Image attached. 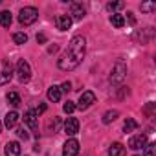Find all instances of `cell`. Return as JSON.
<instances>
[{
    "label": "cell",
    "instance_id": "7a4b0ae2",
    "mask_svg": "<svg viewBox=\"0 0 156 156\" xmlns=\"http://www.w3.org/2000/svg\"><path fill=\"white\" fill-rule=\"evenodd\" d=\"M37 19H39V11H37L35 8H31V6L22 8L20 13H19V22H20L22 26H30V24H33Z\"/></svg>",
    "mask_w": 156,
    "mask_h": 156
},
{
    "label": "cell",
    "instance_id": "d4e9b609",
    "mask_svg": "<svg viewBox=\"0 0 156 156\" xmlns=\"http://www.w3.org/2000/svg\"><path fill=\"white\" fill-rule=\"evenodd\" d=\"M62 110H64V112H66V114H72V112H73V110H75V105H73V103H72V101H66V103H64V105H62Z\"/></svg>",
    "mask_w": 156,
    "mask_h": 156
},
{
    "label": "cell",
    "instance_id": "cb8c5ba5",
    "mask_svg": "<svg viewBox=\"0 0 156 156\" xmlns=\"http://www.w3.org/2000/svg\"><path fill=\"white\" fill-rule=\"evenodd\" d=\"M143 156H156V143H149L145 147V154Z\"/></svg>",
    "mask_w": 156,
    "mask_h": 156
},
{
    "label": "cell",
    "instance_id": "d6a6232c",
    "mask_svg": "<svg viewBox=\"0 0 156 156\" xmlns=\"http://www.w3.org/2000/svg\"><path fill=\"white\" fill-rule=\"evenodd\" d=\"M0 130H2V121H0Z\"/></svg>",
    "mask_w": 156,
    "mask_h": 156
},
{
    "label": "cell",
    "instance_id": "ac0fdd59",
    "mask_svg": "<svg viewBox=\"0 0 156 156\" xmlns=\"http://www.w3.org/2000/svg\"><path fill=\"white\" fill-rule=\"evenodd\" d=\"M110 22H112V26H116V28H123V26H125V19H123V15H118V13H112Z\"/></svg>",
    "mask_w": 156,
    "mask_h": 156
},
{
    "label": "cell",
    "instance_id": "44dd1931",
    "mask_svg": "<svg viewBox=\"0 0 156 156\" xmlns=\"http://www.w3.org/2000/svg\"><path fill=\"white\" fill-rule=\"evenodd\" d=\"M118 116H119V112H118V110H108V112H105V116H103V123H107V125H108V123H112Z\"/></svg>",
    "mask_w": 156,
    "mask_h": 156
},
{
    "label": "cell",
    "instance_id": "277c9868",
    "mask_svg": "<svg viewBox=\"0 0 156 156\" xmlns=\"http://www.w3.org/2000/svg\"><path fill=\"white\" fill-rule=\"evenodd\" d=\"M125 75H127V66L123 62H116V66L112 68V73H110V81L114 85H119L125 79Z\"/></svg>",
    "mask_w": 156,
    "mask_h": 156
},
{
    "label": "cell",
    "instance_id": "5b68a950",
    "mask_svg": "<svg viewBox=\"0 0 156 156\" xmlns=\"http://www.w3.org/2000/svg\"><path fill=\"white\" fill-rule=\"evenodd\" d=\"M94 103H96V94L90 92V90H87V92H83V94L79 96V103H77V107H79L81 110H85V108L92 107Z\"/></svg>",
    "mask_w": 156,
    "mask_h": 156
},
{
    "label": "cell",
    "instance_id": "83f0119b",
    "mask_svg": "<svg viewBox=\"0 0 156 156\" xmlns=\"http://www.w3.org/2000/svg\"><path fill=\"white\" fill-rule=\"evenodd\" d=\"M59 88H61L62 92H70V90H72V83H70V81H66V83H62Z\"/></svg>",
    "mask_w": 156,
    "mask_h": 156
},
{
    "label": "cell",
    "instance_id": "2e32d148",
    "mask_svg": "<svg viewBox=\"0 0 156 156\" xmlns=\"http://www.w3.org/2000/svg\"><path fill=\"white\" fill-rule=\"evenodd\" d=\"M108 156H125V147L121 143H112L108 149Z\"/></svg>",
    "mask_w": 156,
    "mask_h": 156
},
{
    "label": "cell",
    "instance_id": "1f68e13d",
    "mask_svg": "<svg viewBox=\"0 0 156 156\" xmlns=\"http://www.w3.org/2000/svg\"><path fill=\"white\" fill-rule=\"evenodd\" d=\"M127 15H129V22L134 24V17H132V13H127Z\"/></svg>",
    "mask_w": 156,
    "mask_h": 156
},
{
    "label": "cell",
    "instance_id": "484cf974",
    "mask_svg": "<svg viewBox=\"0 0 156 156\" xmlns=\"http://www.w3.org/2000/svg\"><path fill=\"white\" fill-rule=\"evenodd\" d=\"M17 136H19L20 140H24V141H26V140L30 138V134H28V130H26L24 127H20V129H17Z\"/></svg>",
    "mask_w": 156,
    "mask_h": 156
},
{
    "label": "cell",
    "instance_id": "9a60e30c",
    "mask_svg": "<svg viewBox=\"0 0 156 156\" xmlns=\"http://www.w3.org/2000/svg\"><path fill=\"white\" fill-rule=\"evenodd\" d=\"M48 99H50L51 103L61 101V88H59V87H50V88H48Z\"/></svg>",
    "mask_w": 156,
    "mask_h": 156
},
{
    "label": "cell",
    "instance_id": "f1b7e54d",
    "mask_svg": "<svg viewBox=\"0 0 156 156\" xmlns=\"http://www.w3.org/2000/svg\"><path fill=\"white\" fill-rule=\"evenodd\" d=\"M42 112H46V105H44V103H41V105L35 108V114H37V116H39V114H42Z\"/></svg>",
    "mask_w": 156,
    "mask_h": 156
},
{
    "label": "cell",
    "instance_id": "e0dca14e",
    "mask_svg": "<svg viewBox=\"0 0 156 156\" xmlns=\"http://www.w3.org/2000/svg\"><path fill=\"white\" fill-rule=\"evenodd\" d=\"M11 22H13V17H11L9 11H0V26H2V28H9Z\"/></svg>",
    "mask_w": 156,
    "mask_h": 156
},
{
    "label": "cell",
    "instance_id": "52a82bcc",
    "mask_svg": "<svg viewBox=\"0 0 156 156\" xmlns=\"http://www.w3.org/2000/svg\"><path fill=\"white\" fill-rule=\"evenodd\" d=\"M24 123L39 136V132H37V129H39V119H37L35 110H26V112H24Z\"/></svg>",
    "mask_w": 156,
    "mask_h": 156
},
{
    "label": "cell",
    "instance_id": "d6986e66",
    "mask_svg": "<svg viewBox=\"0 0 156 156\" xmlns=\"http://www.w3.org/2000/svg\"><path fill=\"white\" fill-rule=\"evenodd\" d=\"M136 129H138V121H134L132 118H127L125 123H123V130H125V132H132V130H136Z\"/></svg>",
    "mask_w": 156,
    "mask_h": 156
},
{
    "label": "cell",
    "instance_id": "3957f363",
    "mask_svg": "<svg viewBox=\"0 0 156 156\" xmlns=\"http://www.w3.org/2000/svg\"><path fill=\"white\" fill-rule=\"evenodd\" d=\"M17 77H19V81L20 83H28L31 79V68H30V62L20 59L17 62Z\"/></svg>",
    "mask_w": 156,
    "mask_h": 156
},
{
    "label": "cell",
    "instance_id": "9c48e42d",
    "mask_svg": "<svg viewBox=\"0 0 156 156\" xmlns=\"http://www.w3.org/2000/svg\"><path fill=\"white\" fill-rule=\"evenodd\" d=\"M64 132L68 136H75L77 132H79V121H77L75 118H68L64 121Z\"/></svg>",
    "mask_w": 156,
    "mask_h": 156
},
{
    "label": "cell",
    "instance_id": "6da1fadb",
    "mask_svg": "<svg viewBox=\"0 0 156 156\" xmlns=\"http://www.w3.org/2000/svg\"><path fill=\"white\" fill-rule=\"evenodd\" d=\"M85 51H87V41H85V37H81V35L73 37V39L70 41L66 51H64L62 57L59 59L57 66H59L61 70H64V72H70V70L77 68V66L81 64L83 57H85Z\"/></svg>",
    "mask_w": 156,
    "mask_h": 156
},
{
    "label": "cell",
    "instance_id": "5bb4252c",
    "mask_svg": "<svg viewBox=\"0 0 156 156\" xmlns=\"http://www.w3.org/2000/svg\"><path fill=\"white\" fill-rule=\"evenodd\" d=\"M19 119H20V118H19V114H17L15 110H11V112H8V114H6V121H4V123H6V127H8V129H13V127L19 123Z\"/></svg>",
    "mask_w": 156,
    "mask_h": 156
},
{
    "label": "cell",
    "instance_id": "603a6c76",
    "mask_svg": "<svg viewBox=\"0 0 156 156\" xmlns=\"http://www.w3.org/2000/svg\"><path fill=\"white\" fill-rule=\"evenodd\" d=\"M13 41H15V44H24L28 41V35L26 33H15L13 35Z\"/></svg>",
    "mask_w": 156,
    "mask_h": 156
},
{
    "label": "cell",
    "instance_id": "4316f807",
    "mask_svg": "<svg viewBox=\"0 0 156 156\" xmlns=\"http://www.w3.org/2000/svg\"><path fill=\"white\" fill-rule=\"evenodd\" d=\"M123 6H125L123 2H110V4H108V9H110V11H116V9H121Z\"/></svg>",
    "mask_w": 156,
    "mask_h": 156
},
{
    "label": "cell",
    "instance_id": "ffe728a7",
    "mask_svg": "<svg viewBox=\"0 0 156 156\" xmlns=\"http://www.w3.org/2000/svg\"><path fill=\"white\" fill-rule=\"evenodd\" d=\"M8 103H9L11 107H19V105H20V96H19L17 92H9V94H8Z\"/></svg>",
    "mask_w": 156,
    "mask_h": 156
},
{
    "label": "cell",
    "instance_id": "4fadbf2b",
    "mask_svg": "<svg viewBox=\"0 0 156 156\" xmlns=\"http://www.w3.org/2000/svg\"><path fill=\"white\" fill-rule=\"evenodd\" d=\"M11 77H13V72H11V66L8 61H4V68L2 72H0V85H6L11 81Z\"/></svg>",
    "mask_w": 156,
    "mask_h": 156
},
{
    "label": "cell",
    "instance_id": "f546056e",
    "mask_svg": "<svg viewBox=\"0 0 156 156\" xmlns=\"http://www.w3.org/2000/svg\"><path fill=\"white\" fill-rule=\"evenodd\" d=\"M37 42H39V44H44V42H46V35H44V33H39V35H37Z\"/></svg>",
    "mask_w": 156,
    "mask_h": 156
},
{
    "label": "cell",
    "instance_id": "ba28073f",
    "mask_svg": "<svg viewBox=\"0 0 156 156\" xmlns=\"http://www.w3.org/2000/svg\"><path fill=\"white\" fill-rule=\"evenodd\" d=\"M145 143H147V136H145V134H136V136H132V138L129 140V149L138 151V149L145 147Z\"/></svg>",
    "mask_w": 156,
    "mask_h": 156
},
{
    "label": "cell",
    "instance_id": "8fae6325",
    "mask_svg": "<svg viewBox=\"0 0 156 156\" xmlns=\"http://www.w3.org/2000/svg\"><path fill=\"white\" fill-rule=\"evenodd\" d=\"M20 151H22V147H20L19 141H8L6 147H4L6 156H20Z\"/></svg>",
    "mask_w": 156,
    "mask_h": 156
},
{
    "label": "cell",
    "instance_id": "8992f818",
    "mask_svg": "<svg viewBox=\"0 0 156 156\" xmlns=\"http://www.w3.org/2000/svg\"><path fill=\"white\" fill-rule=\"evenodd\" d=\"M77 154H79V141L73 138L66 140V143L62 147V156H77Z\"/></svg>",
    "mask_w": 156,
    "mask_h": 156
},
{
    "label": "cell",
    "instance_id": "7402d4cb",
    "mask_svg": "<svg viewBox=\"0 0 156 156\" xmlns=\"http://www.w3.org/2000/svg\"><path fill=\"white\" fill-rule=\"evenodd\" d=\"M140 9H141L143 13H152V11L156 9V2H143V4L140 6Z\"/></svg>",
    "mask_w": 156,
    "mask_h": 156
},
{
    "label": "cell",
    "instance_id": "30bf717a",
    "mask_svg": "<svg viewBox=\"0 0 156 156\" xmlns=\"http://www.w3.org/2000/svg\"><path fill=\"white\" fill-rule=\"evenodd\" d=\"M55 26H57V30H61V31L70 30V26H72L70 15H57V17H55Z\"/></svg>",
    "mask_w": 156,
    "mask_h": 156
},
{
    "label": "cell",
    "instance_id": "7c38bea8",
    "mask_svg": "<svg viewBox=\"0 0 156 156\" xmlns=\"http://www.w3.org/2000/svg\"><path fill=\"white\" fill-rule=\"evenodd\" d=\"M70 15H72L70 19H73V20H81V19L87 15V11H85L83 4H79V2H72V13H70Z\"/></svg>",
    "mask_w": 156,
    "mask_h": 156
},
{
    "label": "cell",
    "instance_id": "4dcf8cb0",
    "mask_svg": "<svg viewBox=\"0 0 156 156\" xmlns=\"http://www.w3.org/2000/svg\"><path fill=\"white\" fill-rule=\"evenodd\" d=\"M57 50H59V46H55V44H53V46H50V48H48V51H50V53H53V51H57Z\"/></svg>",
    "mask_w": 156,
    "mask_h": 156
}]
</instances>
